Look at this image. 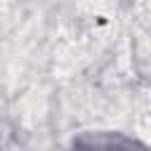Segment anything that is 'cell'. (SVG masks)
Returning a JSON list of instances; mask_svg holds the SVG:
<instances>
[{
  "mask_svg": "<svg viewBox=\"0 0 151 151\" xmlns=\"http://www.w3.org/2000/svg\"><path fill=\"white\" fill-rule=\"evenodd\" d=\"M73 151H151V149H146L137 142L123 139V137H109V139H99V142H92V144L78 142V146Z\"/></svg>",
  "mask_w": 151,
  "mask_h": 151,
  "instance_id": "6da1fadb",
  "label": "cell"
}]
</instances>
